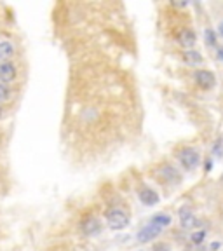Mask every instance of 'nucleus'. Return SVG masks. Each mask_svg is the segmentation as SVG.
I'll return each mask as SVG.
<instances>
[{"label":"nucleus","instance_id":"f257e3e1","mask_svg":"<svg viewBox=\"0 0 223 251\" xmlns=\"http://www.w3.org/2000/svg\"><path fill=\"white\" fill-rule=\"evenodd\" d=\"M66 21L70 37V86L63 119V138L70 152L101 159L132 138L140 127L132 68L126 54H134L128 18L119 4H70Z\"/></svg>","mask_w":223,"mask_h":251},{"label":"nucleus","instance_id":"f03ea898","mask_svg":"<svg viewBox=\"0 0 223 251\" xmlns=\"http://www.w3.org/2000/svg\"><path fill=\"white\" fill-rule=\"evenodd\" d=\"M107 222H108V227H110V229L122 230L129 225V215L126 213L124 209L112 208V209H108V213H107Z\"/></svg>","mask_w":223,"mask_h":251},{"label":"nucleus","instance_id":"7ed1b4c3","mask_svg":"<svg viewBox=\"0 0 223 251\" xmlns=\"http://www.w3.org/2000/svg\"><path fill=\"white\" fill-rule=\"evenodd\" d=\"M178 159H180V162H182V166L185 169H194L201 162V157H199L197 150H194V148H183L178 154Z\"/></svg>","mask_w":223,"mask_h":251},{"label":"nucleus","instance_id":"20e7f679","mask_svg":"<svg viewBox=\"0 0 223 251\" xmlns=\"http://www.w3.org/2000/svg\"><path fill=\"white\" fill-rule=\"evenodd\" d=\"M162 232V227L157 225V223L150 222L149 225H145L143 229L138 232V241L140 243H149V241H152V239L159 237Z\"/></svg>","mask_w":223,"mask_h":251},{"label":"nucleus","instance_id":"39448f33","mask_svg":"<svg viewBox=\"0 0 223 251\" xmlns=\"http://www.w3.org/2000/svg\"><path fill=\"white\" fill-rule=\"evenodd\" d=\"M195 80H197V84L203 89H209L216 84L215 75L209 70H197L195 72Z\"/></svg>","mask_w":223,"mask_h":251},{"label":"nucleus","instance_id":"423d86ee","mask_svg":"<svg viewBox=\"0 0 223 251\" xmlns=\"http://www.w3.org/2000/svg\"><path fill=\"white\" fill-rule=\"evenodd\" d=\"M16 79V67L13 63L4 61L0 63V82H13Z\"/></svg>","mask_w":223,"mask_h":251},{"label":"nucleus","instance_id":"0eeeda50","mask_svg":"<svg viewBox=\"0 0 223 251\" xmlns=\"http://www.w3.org/2000/svg\"><path fill=\"white\" fill-rule=\"evenodd\" d=\"M195 40H197V37H195L194 30L190 28H183L182 32L178 34V42H180L183 47H188V49H190L195 44Z\"/></svg>","mask_w":223,"mask_h":251},{"label":"nucleus","instance_id":"6e6552de","mask_svg":"<svg viewBox=\"0 0 223 251\" xmlns=\"http://www.w3.org/2000/svg\"><path fill=\"white\" fill-rule=\"evenodd\" d=\"M180 222H182V227H185V229L195 225V216H194V213H192L190 208L180 209Z\"/></svg>","mask_w":223,"mask_h":251},{"label":"nucleus","instance_id":"1a4fd4ad","mask_svg":"<svg viewBox=\"0 0 223 251\" xmlns=\"http://www.w3.org/2000/svg\"><path fill=\"white\" fill-rule=\"evenodd\" d=\"M140 199L143 204L147 206H153V204H157L159 202V196L155 192H153L152 188H143L140 192Z\"/></svg>","mask_w":223,"mask_h":251},{"label":"nucleus","instance_id":"9d476101","mask_svg":"<svg viewBox=\"0 0 223 251\" xmlns=\"http://www.w3.org/2000/svg\"><path fill=\"white\" fill-rule=\"evenodd\" d=\"M82 230H84V234L94 235L101 230V223H99L96 218H89V220H86V222L82 223Z\"/></svg>","mask_w":223,"mask_h":251},{"label":"nucleus","instance_id":"9b49d317","mask_svg":"<svg viewBox=\"0 0 223 251\" xmlns=\"http://www.w3.org/2000/svg\"><path fill=\"white\" fill-rule=\"evenodd\" d=\"M14 53V47L11 42H0V59H7L9 56H13Z\"/></svg>","mask_w":223,"mask_h":251},{"label":"nucleus","instance_id":"f8f14e48","mask_svg":"<svg viewBox=\"0 0 223 251\" xmlns=\"http://www.w3.org/2000/svg\"><path fill=\"white\" fill-rule=\"evenodd\" d=\"M185 61L188 63V65H199V63H203V56L199 54L197 51H186Z\"/></svg>","mask_w":223,"mask_h":251},{"label":"nucleus","instance_id":"ddd939ff","mask_svg":"<svg viewBox=\"0 0 223 251\" xmlns=\"http://www.w3.org/2000/svg\"><path fill=\"white\" fill-rule=\"evenodd\" d=\"M152 222L157 223V225H161L162 229H164V227H167L171 223V216H169V215H164V213L155 215V216L152 218Z\"/></svg>","mask_w":223,"mask_h":251},{"label":"nucleus","instance_id":"4468645a","mask_svg":"<svg viewBox=\"0 0 223 251\" xmlns=\"http://www.w3.org/2000/svg\"><path fill=\"white\" fill-rule=\"evenodd\" d=\"M204 237H206V232H204V230H197V232H194V234L190 235V241L194 244H203Z\"/></svg>","mask_w":223,"mask_h":251},{"label":"nucleus","instance_id":"2eb2a0df","mask_svg":"<svg viewBox=\"0 0 223 251\" xmlns=\"http://www.w3.org/2000/svg\"><path fill=\"white\" fill-rule=\"evenodd\" d=\"M204 37H206V44L207 46H216V35L213 30H206V34H204Z\"/></svg>","mask_w":223,"mask_h":251},{"label":"nucleus","instance_id":"dca6fc26","mask_svg":"<svg viewBox=\"0 0 223 251\" xmlns=\"http://www.w3.org/2000/svg\"><path fill=\"white\" fill-rule=\"evenodd\" d=\"M9 98V89L5 84H0V101H5Z\"/></svg>","mask_w":223,"mask_h":251},{"label":"nucleus","instance_id":"f3484780","mask_svg":"<svg viewBox=\"0 0 223 251\" xmlns=\"http://www.w3.org/2000/svg\"><path fill=\"white\" fill-rule=\"evenodd\" d=\"M216 56H218V59L223 61V47L222 46H216Z\"/></svg>","mask_w":223,"mask_h":251},{"label":"nucleus","instance_id":"a211bd4d","mask_svg":"<svg viewBox=\"0 0 223 251\" xmlns=\"http://www.w3.org/2000/svg\"><path fill=\"white\" fill-rule=\"evenodd\" d=\"M218 34L223 37V21H220V25H218Z\"/></svg>","mask_w":223,"mask_h":251},{"label":"nucleus","instance_id":"6ab92c4d","mask_svg":"<svg viewBox=\"0 0 223 251\" xmlns=\"http://www.w3.org/2000/svg\"><path fill=\"white\" fill-rule=\"evenodd\" d=\"M0 112H2V108H0Z\"/></svg>","mask_w":223,"mask_h":251}]
</instances>
